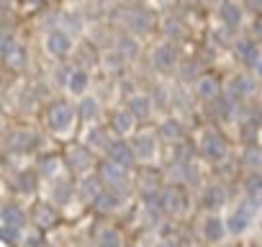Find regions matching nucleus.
<instances>
[{
    "label": "nucleus",
    "mask_w": 262,
    "mask_h": 247,
    "mask_svg": "<svg viewBox=\"0 0 262 247\" xmlns=\"http://www.w3.org/2000/svg\"><path fill=\"white\" fill-rule=\"evenodd\" d=\"M224 16H226L231 24H236V21H239V11H236L234 6H224Z\"/></svg>",
    "instance_id": "1"
},
{
    "label": "nucleus",
    "mask_w": 262,
    "mask_h": 247,
    "mask_svg": "<svg viewBox=\"0 0 262 247\" xmlns=\"http://www.w3.org/2000/svg\"><path fill=\"white\" fill-rule=\"evenodd\" d=\"M242 52H244V57H247L249 62H254V57H257V54H254V49H252V47H242Z\"/></svg>",
    "instance_id": "2"
},
{
    "label": "nucleus",
    "mask_w": 262,
    "mask_h": 247,
    "mask_svg": "<svg viewBox=\"0 0 262 247\" xmlns=\"http://www.w3.org/2000/svg\"><path fill=\"white\" fill-rule=\"evenodd\" d=\"M257 34H259V36H262V21H259V24H257Z\"/></svg>",
    "instance_id": "3"
}]
</instances>
